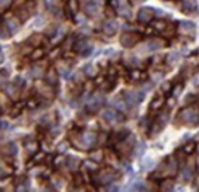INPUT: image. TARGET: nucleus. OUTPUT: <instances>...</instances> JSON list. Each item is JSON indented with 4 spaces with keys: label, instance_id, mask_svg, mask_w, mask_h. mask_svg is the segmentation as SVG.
Returning a JSON list of instances; mask_svg holds the SVG:
<instances>
[{
    "label": "nucleus",
    "instance_id": "obj_1",
    "mask_svg": "<svg viewBox=\"0 0 199 192\" xmlns=\"http://www.w3.org/2000/svg\"><path fill=\"white\" fill-rule=\"evenodd\" d=\"M179 119L188 126H195L199 124V113L192 107H185L179 112Z\"/></svg>",
    "mask_w": 199,
    "mask_h": 192
},
{
    "label": "nucleus",
    "instance_id": "obj_2",
    "mask_svg": "<svg viewBox=\"0 0 199 192\" xmlns=\"http://www.w3.org/2000/svg\"><path fill=\"white\" fill-rule=\"evenodd\" d=\"M143 99H144L143 92L132 91V92H127V93H126V102H127L129 106H136V105H138Z\"/></svg>",
    "mask_w": 199,
    "mask_h": 192
},
{
    "label": "nucleus",
    "instance_id": "obj_3",
    "mask_svg": "<svg viewBox=\"0 0 199 192\" xmlns=\"http://www.w3.org/2000/svg\"><path fill=\"white\" fill-rule=\"evenodd\" d=\"M138 41V35L137 34H123L122 38H120V43H122L123 47H126V48H130V47H133L136 43Z\"/></svg>",
    "mask_w": 199,
    "mask_h": 192
},
{
    "label": "nucleus",
    "instance_id": "obj_4",
    "mask_svg": "<svg viewBox=\"0 0 199 192\" xmlns=\"http://www.w3.org/2000/svg\"><path fill=\"white\" fill-rule=\"evenodd\" d=\"M154 17V10L150 7H143V9L138 12V20L141 23H148L151 21Z\"/></svg>",
    "mask_w": 199,
    "mask_h": 192
},
{
    "label": "nucleus",
    "instance_id": "obj_5",
    "mask_svg": "<svg viewBox=\"0 0 199 192\" xmlns=\"http://www.w3.org/2000/svg\"><path fill=\"white\" fill-rule=\"evenodd\" d=\"M103 105V96L102 95H95L90 101L88 102V110H90V112H95V110H98L99 107Z\"/></svg>",
    "mask_w": 199,
    "mask_h": 192
},
{
    "label": "nucleus",
    "instance_id": "obj_6",
    "mask_svg": "<svg viewBox=\"0 0 199 192\" xmlns=\"http://www.w3.org/2000/svg\"><path fill=\"white\" fill-rule=\"evenodd\" d=\"M100 10V6H99V0H89L88 3L85 4V13L89 16H96Z\"/></svg>",
    "mask_w": 199,
    "mask_h": 192
},
{
    "label": "nucleus",
    "instance_id": "obj_7",
    "mask_svg": "<svg viewBox=\"0 0 199 192\" xmlns=\"http://www.w3.org/2000/svg\"><path fill=\"white\" fill-rule=\"evenodd\" d=\"M198 10V3L196 0H182V12L191 14V13H195Z\"/></svg>",
    "mask_w": 199,
    "mask_h": 192
},
{
    "label": "nucleus",
    "instance_id": "obj_8",
    "mask_svg": "<svg viewBox=\"0 0 199 192\" xmlns=\"http://www.w3.org/2000/svg\"><path fill=\"white\" fill-rule=\"evenodd\" d=\"M179 33L187 34V35H193V34H195V24L191 21H181L179 23Z\"/></svg>",
    "mask_w": 199,
    "mask_h": 192
},
{
    "label": "nucleus",
    "instance_id": "obj_9",
    "mask_svg": "<svg viewBox=\"0 0 199 192\" xmlns=\"http://www.w3.org/2000/svg\"><path fill=\"white\" fill-rule=\"evenodd\" d=\"M96 138H98V136H96V133H93V131H86V133L82 134V143L85 147L93 146Z\"/></svg>",
    "mask_w": 199,
    "mask_h": 192
},
{
    "label": "nucleus",
    "instance_id": "obj_10",
    "mask_svg": "<svg viewBox=\"0 0 199 192\" xmlns=\"http://www.w3.org/2000/svg\"><path fill=\"white\" fill-rule=\"evenodd\" d=\"M102 117H103L106 122H117V120L122 119V117L116 113V110H113V109H104L103 112H102Z\"/></svg>",
    "mask_w": 199,
    "mask_h": 192
},
{
    "label": "nucleus",
    "instance_id": "obj_11",
    "mask_svg": "<svg viewBox=\"0 0 199 192\" xmlns=\"http://www.w3.org/2000/svg\"><path fill=\"white\" fill-rule=\"evenodd\" d=\"M117 28H119V24H117L114 20H107V21L103 24V31L107 34V35H113V34H116Z\"/></svg>",
    "mask_w": 199,
    "mask_h": 192
},
{
    "label": "nucleus",
    "instance_id": "obj_12",
    "mask_svg": "<svg viewBox=\"0 0 199 192\" xmlns=\"http://www.w3.org/2000/svg\"><path fill=\"white\" fill-rule=\"evenodd\" d=\"M6 27L9 28L10 33H12V34H16L17 31H19L20 24H19V21H17V18L9 17V18H6Z\"/></svg>",
    "mask_w": 199,
    "mask_h": 192
},
{
    "label": "nucleus",
    "instance_id": "obj_13",
    "mask_svg": "<svg viewBox=\"0 0 199 192\" xmlns=\"http://www.w3.org/2000/svg\"><path fill=\"white\" fill-rule=\"evenodd\" d=\"M162 45H164V44L160 43V41L151 40V41L144 44V51H155V49H158L160 47H162Z\"/></svg>",
    "mask_w": 199,
    "mask_h": 192
},
{
    "label": "nucleus",
    "instance_id": "obj_14",
    "mask_svg": "<svg viewBox=\"0 0 199 192\" xmlns=\"http://www.w3.org/2000/svg\"><path fill=\"white\" fill-rule=\"evenodd\" d=\"M113 174L112 172H102V175H99V181L102 184H107V182H112L113 181Z\"/></svg>",
    "mask_w": 199,
    "mask_h": 192
},
{
    "label": "nucleus",
    "instance_id": "obj_15",
    "mask_svg": "<svg viewBox=\"0 0 199 192\" xmlns=\"http://www.w3.org/2000/svg\"><path fill=\"white\" fill-rule=\"evenodd\" d=\"M119 7V14L123 16V17L129 18L130 16H132V12H130V7L127 6V4H123V6H117Z\"/></svg>",
    "mask_w": 199,
    "mask_h": 192
},
{
    "label": "nucleus",
    "instance_id": "obj_16",
    "mask_svg": "<svg viewBox=\"0 0 199 192\" xmlns=\"http://www.w3.org/2000/svg\"><path fill=\"white\" fill-rule=\"evenodd\" d=\"M78 167H79V160L74 158V157H69V158H68V168H69L71 171H76Z\"/></svg>",
    "mask_w": 199,
    "mask_h": 192
},
{
    "label": "nucleus",
    "instance_id": "obj_17",
    "mask_svg": "<svg viewBox=\"0 0 199 192\" xmlns=\"http://www.w3.org/2000/svg\"><path fill=\"white\" fill-rule=\"evenodd\" d=\"M89 43L86 40H81V41H78L76 44H75V49H76V51H79V52H82L83 49L85 48H89Z\"/></svg>",
    "mask_w": 199,
    "mask_h": 192
},
{
    "label": "nucleus",
    "instance_id": "obj_18",
    "mask_svg": "<svg viewBox=\"0 0 199 192\" xmlns=\"http://www.w3.org/2000/svg\"><path fill=\"white\" fill-rule=\"evenodd\" d=\"M30 75L33 76V78H40L41 75H43V68L40 67H34L30 69Z\"/></svg>",
    "mask_w": 199,
    "mask_h": 192
},
{
    "label": "nucleus",
    "instance_id": "obj_19",
    "mask_svg": "<svg viewBox=\"0 0 199 192\" xmlns=\"http://www.w3.org/2000/svg\"><path fill=\"white\" fill-rule=\"evenodd\" d=\"M164 105V98H157L151 102V109H160Z\"/></svg>",
    "mask_w": 199,
    "mask_h": 192
},
{
    "label": "nucleus",
    "instance_id": "obj_20",
    "mask_svg": "<svg viewBox=\"0 0 199 192\" xmlns=\"http://www.w3.org/2000/svg\"><path fill=\"white\" fill-rule=\"evenodd\" d=\"M47 81H48V83H51V85H57V82H58V79H57V75L55 72H48V75H47Z\"/></svg>",
    "mask_w": 199,
    "mask_h": 192
},
{
    "label": "nucleus",
    "instance_id": "obj_21",
    "mask_svg": "<svg viewBox=\"0 0 199 192\" xmlns=\"http://www.w3.org/2000/svg\"><path fill=\"white\" fill-rule=\"evenodd\" d=\"M195 148H196V143L191 141L189 144H187V146L184 147V151H185V154H192V152L195 151Z\"/></svg>",
    "mask_w": 199,
    "mask_h": 192
},
{
    "label": "nucleus",
    "instance_id": "obj_22",
    "mask_svg": "<svg viewBox=\"0 0 199 192\" xmlns=\"http://www.w3.org/2000/svg\"><path fill=\"white\" fill-rule=\"evenodd\" d=\"M182 178H184L185 181H191V180H192V170H191L189 167H187L184 171H182Z\"/></svg>",
    "mask_w": 199,
    "mask_h": 192
},
{
    "label": "nucleus",
    "instance_id": "obj_23",
    "mask_svg": "<svg viewBox=\"0 0 199 192\" xmlns=\"http://www.w3.org/2000/svg\"><path fill=\"white\" fill-rule=\"evenodd\" d=\"M113 105L117 107V109H120V110H124V109H126L124 102L120 101V99H114V101H113Z\"/></svg>",
    "mask_w": 199,
    "mask_h": 192
},
{
    "label": "nucleus",
    "instance_id": "obj_24",
    "mask_svg": "<svg viewBox=\"0 0 199 192\" xmlns=\"http://www.w3.org/2000/svg\"><path fill=\"white\" fill-rule=\"evenodd\" d=\"M144 150H146V144H144V143H138L137 144V148H136L134 151H136V154H137V156H140V154H143Z\"/></svg>",
    "mask_w": 199,
    "mask_h": 192
},
{
    "label": "nucleus",
    "instance_id": "obj_25",
    "mask_svg": "<svg viewBox=\"0 0 199 192\" xmlns=\"http://www.w3.org/2000/svg\"><path fill=\"white\" fill-rule=\"evenodd\" d=\"M69 9H71V12L74 13V14L78 12V3H76V0H71V2H69Z\"/></svg>",
    "mask_w": 199,
    "mask_h": 192
},
{
    "label": "nucleus",
    "instance_id": "obj_26",
    "mask_svg": "<svg viewBox=\"0 0 199 192\" xmlns=\"http://www.w3.org/2000/svg\"><path fill=\"white\" fill-rule=\"evenodd\" d=\"M178 59V54H169L168 55V58H167V62H168L169 65H172L175 61Z\"/></svg>",
    "mask_w": 199,
    "mask_h": 192
},
{
    "label": "nucleus",
    "instance_id": "obj_27",
    "mask_svg": "<svg viewBox=\"0 0 199 192\" xmlns=\"http://www.w3.org/2000/svg\"><path fill=\"white\" fill-rule=\"evenodd\" d=\"M154 27H155L157 30H165V23L164 21H155L154 23Z\"/></svg>",
    "mask_w": 199,
    "mask_h": 192
},
{
    "label": "nucleus",
    "instance_id": "obj_28",
    "mask_svg": "<svg viewBox=\"0 0 199 192\" xmlns=\"http://www.w3.org/2000/svg\"><path fill=\"white\" fill-rule=\"evenodd\" d=\"M132 189H133V191H146L147 188H146V186H144L143 184H136V185L133 186Z\"/></svg>",
    "mask_w": 199,
    "mask_h": 192
},
{
    "label": "nucleus",
    "instance_id": "obj_29",
    "mask_svg": "<svg viewBox=\"0 0 199 192\" xmlns=\"http://www.w3.org/2000/svg\"><path fill=\"white\" fill-rule=\"evenodd\" d=\"M12 0H0V7H9Z\"/></svg>",
    "mask_w": 199,
    "mask_h": 192
},
{
    "label": "nucleus",
    "instance_id": "obj_30",
    "mask_svg": "<svg viewBox=\"0 0 199 192\" xmlns=\"http://www.w3.org/2000/svg\"><path fill=\"white\" fill-rule=\"evenodd\" d=\"M40 57H43V51H41V49H37V51L33 54V58L37 59V58H40Z\"/></svg>",
    "mask_w": 199,
    "mask_h": 192
},
{
    "label": "nucleus",
    "instance_id": "obj_31",
    "mask_svg": "<svg viewBox=\"0 0 199 192\" xmlns=\"http://www.w3.org/2000/svg\"><path fill=\"white\" fill-rule=\"evenodd\" d=\"M35 148H37V143H30V144H27V150H30V151H35Z\"/></svg>",
    "mask_w": 199,
    "mask_h": 192
},
{
    "label": "nucleus",
    "instance_id": "obj_32",
    "mask_svg": "<svg viewBox=\"0 0 199 192\" xmlns=\"http://www.w3.org/2000/svg\"><path fill=\"white\" fill-rule=\"evenodd\" d=\"M181 91H182V85H178V88H177V91L174 89V98H177L178 95L181 93Z\"/></svg>",
    "mask_w": 199,
    "mask_h": 192
},
{
    "label": "nucleus",
    "instance_id": "obj_33",
    "mask_svg": "<svg viewBox=\"0 0 199 192\" xmlns=\"http://www.w3.org/2000/svg\"><path fill=\"white\" fill-rule=\"evenodd\" d=\"M10 127V124L7 122H2L0 123V129H2V130H6V129H9Z\"/></svg>",
    "mask_w": 199,
    "mask_h": 192
},
{
    "label": "nucleus",
    "instance_id": "obj_34",
    "mask_svg": "<svg viewBox=\"0 0 199 192\" xmlns=\"http://www.w3.org/2000/svg\"><path fill=\"white\" fill-rule=\"evenodd\" d=\"M86 167L90 168V170H96V164H93L92 161H88V162H86Z\"/></svg>",
    "mask_w": 199,
    "mask_h": 192
},
{
    "label": "nucleus",
    "instance_id": "obj_35",
    "mask_svg": "<svg viewBox=\"0 0 199 192\" xmlns=\"http://www.w3.org/2000/svg\"><path fill=\"white\" fill-rule=\"evenodd\" d=\"M96 152H98V154H92V158L93 160H98V161H99V160L102 158V154H100V151H96Z\"/></svg>",
    "mask_w": 199,
    "mask_h": 192
},
{
    "label": "nucleus",
    "instance_id": "obj_36",
    "mask_svg": "<svg viewBox=\"0 0 199 192\" xmlns=\"http://www.w3.org/2000/svg\"><path fill=\"white\" fill-rule=\"evenodd\" d=\"M107 191H119V186H116V185H110V186H107Z\"/></svg>",
    "mask_w": 199,
    "mask_h": 192
},
{
    "label": "nucleus",
    "instance_id": "obj_37",
    "mask_svg": "<svg viewBox=\"0 0 199 192\" xmlns=\"http://www.w3.org/2000/svg\"><path fill=\"white\" fill-rule=\"evenodd\" d=\"M57 0H47V3L49 4V7H54V4H55Z\"/></svg>",
    "mask_w": 199,
    "mask_h": 192
},
{
    "label": "nucleus",
    "instance_id": "obj_38",
    "mask_svg": "<svg viewBox=\"0 0 199 192\" xmlns=\"http://www.w3.org/2000/svg\"><path fill=\"white\" fill-rule=\"evenodd\" d=\"M65 148H67V146H65V144H64V146H59V151H64Z\"/></svg>",
    "mask_w": 199,
    "mask_h": 192
},
{
    "label": "nucleus",
    "instance_id": "obj_39",
    "mask_svg": "<svg viewBox=\"0 0 199 192\" xmlns=\"http://www.w3.org/2000/svg\"><path fill=\"white\" fill-rule=\"evenodd\" d=\"M2 167H3V162H2V160H0V170H2Z\"/></svg>",
    "mask_w": 199,
    "mask_h": 192
},
{
    "label": "nucleus",
    "instance_id": "obj_40",
    "mask_svg": "<svg viewBox=\"0 0 199 192\" xmlns=\"http://www.w3.org/2000/svg\"><path fill=\"white\" fill-rule=\"evenodd\" d=\"M196 162H198V171H199V157H198V161Z\"/></svg>",
    "mask_w": 199,
    "mask_h": 192
}]
</instances>
